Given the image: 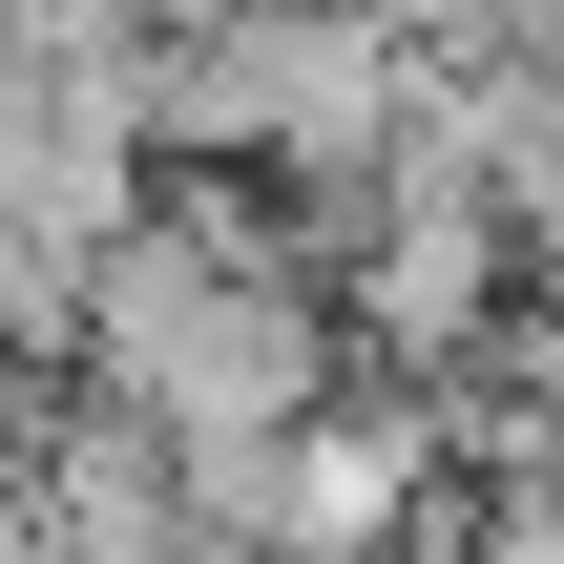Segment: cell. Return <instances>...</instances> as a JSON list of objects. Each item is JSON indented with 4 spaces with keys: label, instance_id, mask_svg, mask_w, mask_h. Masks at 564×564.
<instances>
[{
    "label": "cell",
    "instance_id": "cell-1",
    "mask_svg": "<svg viewBox=\"0 0 564 564\" xmlns=\"http://www.w3.org/2000/svg\"><path fill=\"white\" fill-rule=\"evenodd\" d=\"M63 377H84L105 419H147L167 460H188V440H293V419L335 398L314 230H293L272 188L167 167V188H147V230H126V251H84V335H63Z\"/></svg>",
    "mask_w": 564,
    "mask_h": 564
},
{
    "label": "cell",
    "instance_id": "cell-2",
    "mask_svg": "<svg viewBox=\"0 0 564 564\" xmlns=\"http://www.w3.org/2000/svg\"><path fill=\"white\" fill-rule=\"evenodd\" d=\"M0 481H21V544H42V564H188L167 440H147V419H105L84 377L0 398Z\"/></svg>",
    "mask_w": 564,
    "mask_h": 564
}]
</instances>
